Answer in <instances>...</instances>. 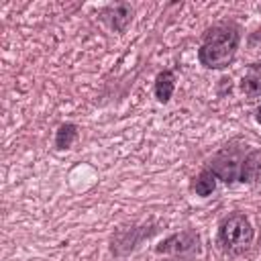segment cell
I'll return each mask as SVG.
<instances>
[{"mask_svg":"<svg viewBox=\"0 0 261 261\" xmlns=\"http://www.w3.org/2000/svg\"><path fill=\"white\" fill-rule=\"evenodd\" d=\"M241 90H243L249 98L261 96V71H259V69H251L247 75H243V80H241Z\"/></svg>","mask_w":261,"mask_h":261,"instance_id":"30bf717a","label":"cell"},{"mask_svg":"<svg viewBox=\"0 0 261 261\" xmlns=\"http://www.w3.org/2000/svg\"><path fill=\"white\" fill-rule=\"evenodd\" d=\"M251 241H253V226L245 214L234 212L222 218L218 226V243L222 245V249L230 253H239L247 249Z\"/></svg>","mask_w":261,"mask_h":261,"instance_id":"7a4b0ae2","label":"cell"},{"mask_svg":"<svg viewBox=\"0 0 261 261\" xmlns=\"http://www.w3.org/2000/svg\"><path fill=\"white\" fill-rule=\"evenodd\" d=\"M257 120H259V122H261V106H259V108H257Z\"/></svg>","mask_w":261,"mask_h":261,"instance_id":"8fae6325","label":"cell"},{"mask_svg":"<svg viewBox=\"0 0 261 261\" xmlns=\"http://www.w3.org/2000/svg\"><path fill=\"white\" fill-rule=\"evenodd\" d=\"M198 249H200V237L194 230H181L165 239L161 245H157V253H165L173 257H190L198 253Z\"/></svg>","mask_w":261,"mask_h":261,"instance_id":"277c9868","label":"cell"},{"mask_svg":"<svg viewBox=\"0 0 261 261\" xmlns=\"http://www.w3.org/2000/svg\"><path fill=\"white\" fill-rule=\"evenodd\" d=\"M77 139V126L73 122H63L55 133V149H69Z\"/></svg>","mask_w":261,"mask_h":261,"instance_id":"ba28073f","label":"cell"},{"mask_svg":"<svg viewBox=\"0 0 261 261\" xmlns=\"http://www.w3.org/2000/svg\"><path fill=\"white\" fill-rule=\"evenodd\" d=\"M214 188H216V175H214L210 169H204L198 177H194L192 190H194L198 196L206 198V196H210V194L214 192Z\"/></svg>","mask_w":261,"mask_h":261,"instance_id":"9c48e42d","label":"cell"},{"mask_svg":"<svg viewBox=\"0 0 261 261\" xmlns=\"http://www.w3.org/2000/svg\"><path fill=\"white\" fill-rule=\"evenodd\" d=\"M100 18L116 33H124L126 27L130 24L133 20V6L126 4V2H116V4H110L106 6L102 12H100Z\"/></svg>","mask_w":261,"mask_h":261,"instance_id":"5b68a950","label":"cell"},{"mask_svg":"<svg viewBox=\"0 0 261 261\" xmlns=\"http://www.w3.org/2000/svg\"><path fill=\"white\" fill-rule=\"evenodd\" d=\"M239 181L243 184H261V151H249L241 163Z\"/></svg>","mask_w":261,"mask_h":261,"instance_id":"8992f818","label":"cell"},{"mask_svg":"<svg viewBox=\"0 0 261 261\" xmlns=\"http://www.w3.org/2000/svg\"><path fill=\"white\" fill-rule=\"evenodd\" d=\"M245 155L241 153L239 147H224L222 151H218L212 161H210V171L216 175V179H222L226 184H232L239 179L241 175V163H243Z\"/></svg>","mask_w":261,"mask_h":261,"instance_id":"3957f363","label":"cell"},{"mask_svg":"<svg viewBox=\"0 0 261 261\" xmlns=\"http://www.w3.org/2000/svg\"><path fill=\"white\" fill-rule=\"evenodd\" d=\"M241 33L234 24L220 22L206 31L204 43L198 51V59L208 69H222L232 63L239 49Z\"/></svg>","mask_w":261,"mask_h":261,"instance_id":"6da1fadb","label":"cell"},{"mask_svg":"<svg viewBox=\"0 0 261 261\" xmlns=\"http://www.w3.org/2000/svg\"><path fill=\"white\" fill-rule=\"evenodd\" d=\"M173 88H175V73L171 69H163L161 73H157V77H155V96L161 104H167L171 100Z\"/></svg>","mask_w":261,"mask_h":261,"instance_id":"52a82bcc","label":"cell"}]
</instances>
